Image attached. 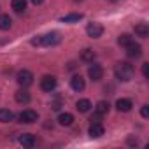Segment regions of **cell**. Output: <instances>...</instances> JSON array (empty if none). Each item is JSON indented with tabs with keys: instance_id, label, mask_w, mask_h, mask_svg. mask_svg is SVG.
Segmentation results:
<instances>
[{
	"instance_id": "6da1fadb",
	"label": "cell",
	"mask_w": 149,
	"mask_h": 149,
	"mask_svg": "<svg viewBox=\"0 0 149 149\" xmlns=\"http://www.w3.org/2000/svg\"><path fill=\"white\" fill-rule=\"evenodd\" d=\"M133 74H135V68H133V65L128 63V61H119V63L114 67V76H116V79H119V81H123V83L130 81V79L133 77Z\"/></svg>"
},
{
	"instance_id": "7a4b0ae2",
	"label": "cell",
	"mask_w": 149,
	"mask_h": 149,
	"mask_svg": "<svg viewBox=\"0 0 149 149\" xmlns=\"http://www.w3.org/2000/svg\"><path fill=\"white\" fill-rule=\"evenodd\" d=\"M61 37L58 32H51V33H46V35H37L32 39V46H44V47H49V46H56L60 44Z\"/></svg>"
},
{
	"instance_id": "3957f363",
	"label": "cell",
	"mask_w": 149,
	"mask_h": 149,
	"mask_svg": "<svg viewBox=\"0 0 149 149\" xmlns=\"http://www.w3.org/2000/svg\"><path fill=\"white\" fill-rule=\"evenodd\" d=\"M16 81H18L19 86L26 88V86H30V84L33 83V74H32L30 70H19L18 76H16Z\"/></svg>"
},
{
	"instance_id": "277c9868",
	"label": "cell",
	"mask_w": 149,
	"mask_h": 149,
	"mask_svg": "<svg viewBox=\"0 0 149 149\" xmlns=\"http://www.w3.org/2000/svg\"><path fill=\"white\" fill-rule=\"evenodd\" d=\"M88 76H90L91 81H100V79L104 77V68H102L98 63H93V61H91V65L88 67Z\"/></svg>"
},
{
	"instance_id": "5b68a950",
	"label": "cell",
	"mask_w": 149,
	"mask_h": 149,
	"mask_svg": "<svg viewBox=\"0 0 149 149\" xmlns=\"http://www.w3.org/2000/svg\"><path fill=\"white\" fill-rule=\"evenodd\" d=\"M86 33L91 37V39H98V37H102V33H104V26L100 25V23H88V26H86Z\"/></svg>"
},
{
	"instance_id": "8992f818",
	"label": "cell",
	"mask_w": 149,
	"mask_h": 149,
	"mask_svg": "<svg viewBox=\"0 0 149 149\" xmlns=\"http://www.w3.org/2000/svg\"><path fill=\"white\" fill-rule=\"evenodd\" d=\"M54 88H56V77H54V76H44V77L40 79V90H42V91L51 93Z\"/></svg>"
},
{
	"instance_id": "52a82bcc",
	"label": "cell",
	"mask_w": 149,
	"mask_h": 149,
	"mask_svg": "<svg viewBox=\"0 0 149 149\" xmlns=\"http://www.w3.org/2000/svg\"><path fill=\"white\" fill-rule=\"evenodd\" d=\"M37 119H39V114H37L35 111H32V109H26V111H23V112L19 114V121L25 123V125H32V123H35Z\"/></svg>"
},
{
	"instance_id": "ba28073f",
	"label": "cell",
	"mask_w": 149,
	"mask_h": 149,
	"mask_svg": "<svg viewBox=\"0 0 149 149\" xmlns=\"http://www.w3.org/2000/svg\"><path fill=\"white\" fill-rule=\"evenodd\" d=\"M126 56L128 58H140L142 56V47H140V44H135V42H132L130 46H126Z\"/></svg>"
},
{
	"instance_id": "9c48e42d",
	"label": "cell",
	"mask_w": 149,
	"mask_h": 149,
	"mask_svg": "<svg viewBox=\"0 0 149 149\" xmlns=\"http://www.w3.org/2000/svg\"><path fill=\"white\" fill-rule=\"evenodd\" d=\"M84 86H86V83H84V77H83V76H74V77L70 79V88H72L74 91H83Z\"/></svg>"
},
{
	"instance_id": "30bf717a",
	"label": "cell",
	"mask_w": 149,
	"mask_h": 149,
	"mask_svg": "<svg viewBox=\"0 0 149 149\" xmlns=\"http://www.w3.org/2000/svg\"><path fill=\"white\" fill-rule=\"evenodd\" d=\"M104 132H105V130H104V125H102V123H91V125H90V130H88L90 137H93V139L102 137Z\"/></svg>"
},
{
	"instance_id": "8fae6325",
	"label": "cell",
	"mask_w": 149,
	"mask_h": 149,
	"mask_svg": "<svg viewBox=\"0 0 149 149\" xmlns=\"http://www.w3.org/2000/svg\"><path fill=\"white\" fill-rule=\"evenodd\" d=\"M133 30H135V35L140 37V39H147L149 37V26H147V23H137Z\"/></svg>"
},
{
	"instance_id": "7c38bea8",
	"label": "cell",
	"mask_w": 149,
	"mask_h": 149,
	"mask_svg": "<svg viewBox=\"0 0 149 149\" xmlns=\"http://www.w3.org/2000/svg\"><path fill=\"white\" fill-rule=\"evenodd\" d=\"M132 107H133V104H132L130 98H119L116 102V109L119 112H128V111H132Z\"/></svg>"
},
{
	"instance_id": "4fadbf2b",
	"label": "cell",
	"mask_w": 149,
	"mask_h": 149,
	"mask_svg": "<svg viewBox=\"0 0 149 149\" xmlns=\"http://www.w3.org/2000/svg\"><path fill=\"white\" fill-rule=\"evenodd\" d=\"M19 144L23 147H33L35 146V137L32 133H23V135H19Z\"/></svg>"
},
{
	"instance_id": "5bb4252c",
	"label": "cell",
	"mask_w": 149,
	"mask_h": 149,
	"mask_svg": "<svg viewBox=\"0 0 149 149\" xmlns=\"http://www.w3.org/2000/svg\"><path fill=\"white\" fill-rule=\"evenodd\" d=\"M14 98H16V102L18 104H28L30 100H32V97H30V93L23 88V90H19V91H16V95H14Z\"/></svg>"
},
{
	"instance_id": "9a60e30c",
	"label": "cell",
	"mask_w": 149,
	"mask_h": 149,
	"mask_svg": "<svg viewBox=\"0 0 149 149\" xmlns=\"http://www.w3.org/2000/svg\"><path fill=\"white\" fill-rule=\"evenodd\" d=\"M58 123H60L61 126H70V125L74 123V116H72L70 112H61V114L58 116Z\"/></svg>"
},
{
	"instance_id": "2e32d148",
	"label": "cell",
	"mask_w": 149,
	"mask_h": 149,
	"mask_svg": "<svg viewBox=\"0 0 149 149\" xmlns=\"http://www.w3.org/2000/svg\"><path fill=\"white\" fill-rule=\"evenodd\" d=\"M13 9H14V13H18V14H23L25 11H26V0H13Z\"/></svg>"
},
{
	"instance_id": "e0dca14e",
	"label": "cell",
	"mask_w": 149,
	"mask_h": 149,
	"mask_svg": "<svg viewBox=\"0 0 149 149\" xmlns=\"http://www.w3.org/2000/svg\"><path fill=\"white\" fill-rule=\"evenodd\" d=\"M14 119V112L9 109H0V123H11Z\"/></svg>"
},
{
	"instance_id": "ac0fdd59",
	"label": "cell",
	"mask_w": 149,
	"mask_h": 149,
	"mask_svg": "<svg viewBox=\"0 0 149 149\" xmlns=\"http://www.w3.org/2000/svg\"><path fill=\"white\" fill-rule=\"evenodd\" d=\"M76 109H77L79 112H88V111L91 109V102H90L88 98H81V100H77Z\"/></svg>"
},
{
	"instance_id": "d6986e66",
	"label": "cell",
	"mask_w": 149,
	"mask_h": 149,
	"mask_svg": "<svg viewBox=\"0 0 149 149\" xmlns=\"http://www.w3.org/2000/svg\"><path fill=\"white\" fill-rule=\"evenodd\" d=\"M132 42H133V37H132L130 33H121V35L118 37V44H119V46H123V47L130 46Z\"/></svg>"
},
{
	"instance_id": "ffe728a7",
	"label": "cell",
	"mask_w": 149,
	"mask_h": 149,
	"mask_svg": "<svg viewBox=\"0 0 149 149\" xmlns=\"http://www.w3.org/2000/svg\"><path fill=\"white\" fill-rule=\"evenodd\" d=\"M13 26V19L7 16V14H2L0 16V30H9Z\"/></svg>"
},
{
	"instance_id": "44dd1931",
	"label": "cell",
	"mask_w": 149,
	"mask_h": 149,
	"mask_svg": "<svg viewBox=\"0 0 149 149\" xmlns=\"http://www.w3.org/2000/svg\"><path fill=\"white\" fill-rule=\"evenodd\" d=\"M95 111H97V112H100V114L104 116V114H107V112L111 111V105H109V102H105V100H100V102L97 104Z\"/></svg>"
},
{
	"instance_id": "7402d4cb",
	"label": "cell",
	"mask_w": 149,
	"mask_h": 149,
	"mask_svg": "<svg viewBox=\"0 0 149 149\" xmlns=\"http://www.w3.org/2000/svg\"><path fill=\"white\" fill-rule=\"evenodd\" d=\"M83 19V14H67L61 18L63 23H76V21H81Z\"/></svg>"
},
{
	"instance_id": "603a6c76",
	"label": "cell",
	"mask_w": 149,
	"mask_h": 149,
	"mask_svg": "<svg viewBox=\"0 0 149 149\" xmlns=\"http://www.w3.org/2000/svg\"><path fill=\"white\" fill-rule=\"evenodd\" d=\"M95 51L93 49H84L83 53H81V60H84V61H93L95 60Z\"/></svg>"
},
{
	"instance_id": "cb8c5ba5",
	"label": "cell",
	"mask_w": 149,
	"mask_h": 149,
	"mask_svg": "<svg viewBox=\"0 0 149 149\" xmlns=\"http://www.w3.org/2000/svg\"><path fill=\"white\" fill-rule=\"evenodd\" d=\"M90 121H91V123H100V121H102V114L95 111V114H91V118H90Z\"/></svg>"
},
{
	"instance_id": "d4e9b609",
	"label": "cell",
	"mask_w": 149,
	"mask_h": 149,
	"mask_svg": "<svg viewBox=\"0 0 149 149\" xmlns=\"http://www.w3.org/2000/svg\"><path fill=\"white\" fill-rule=\"evenodd\" d=\"M140 114H142V118H149V105H142Z\"/></svg>"
},
{
	"instance_id": "484cf974",
	"label": "cell",
	"mask_w": 149,
	"mask_h": 149,
	"mask_svg": "<svg viewBox=\"0 0 149 149\" xmlns=\"http://www.w3.org/2000/svg\"><path fill=\"white\" fill-rule=\"evenodd\" d=\"M142 76H144V77L149 76V63H144V65H142Z\"/></svg>"
},
{
	"instance_id": "4316f807",
	"label": "cell",
	"mask_w": 149,
	"mask_h": 149,
	"mask_svg": "<svg viewBox=\"0 0 149 149\" xmlns=\"http://www.w3.org/2000/svg\"><path fill=\"white\" fill-rule=\"evenodd\" d=\"M128 144H132V146H137V139H132V137H130V139H128Z\"/></svg>"
},
{
	"instance_id": "83f0119b",
	"label": "cell",
	"mask_w": 149,
	"mask_h": 149,
	"mask_svg": "<svg viewBox=\"0 0 149 149\" xmlns=\"http://www.w3.org/2000/svg\"><path fill=\"white\" fill-rule=\"evenodd\" d=\"M44 2V0H32V4H35V6H40Z\"/></svg>"
},
{
	"instance_id": "f1b7e54d",
	"label": "cell",
	"mask_w": 149,
	"mask_h": 149,
	"mask_svg": "<svg viewBox=\"0 0 149 149\" xmlns=\"http://www.w3.org/2000/svg\"><path fill=\"white\" fill-rule=\"evenodd\" d=\"M111 2H118V0H111Z\"/></svg>"
},
{
	"instance_id": "f546056e",
	"label": "cell",
	"mask_w": 149,
	"mask_h": 149,
	"mask_svg": "<svg viewBox=\"0 0 149 149\" xmlns=\"http://www.w3.org/2000/svg\"><path fill=\"white\" fill-rule=\"evenodd\" d=\"M76 2H83V0H76Z\"/></svg>"
}]
</instances>
